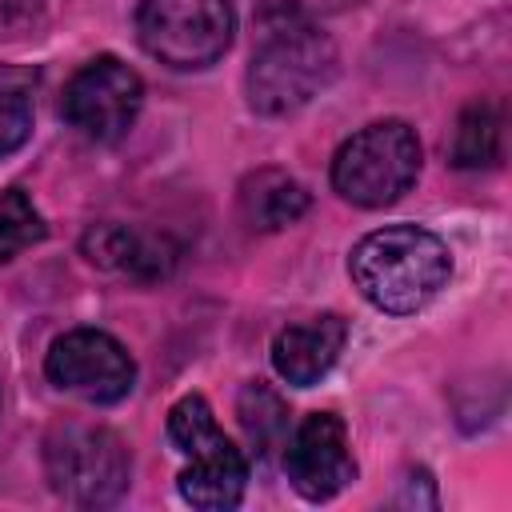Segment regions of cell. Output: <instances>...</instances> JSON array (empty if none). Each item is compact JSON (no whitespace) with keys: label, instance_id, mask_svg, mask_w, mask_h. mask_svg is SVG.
<instances>
[{"label":"cell","instance_id":"ac0fdd59","mask_svg":"<svg viewBox=\"0 0 512 512\" xmlns=\"http://www.w3.org/2000/svg\"><path fill=\"white\" fill-rule=\"evenodd\" d=\"M48 0H0V32H20L28 28Z\"/></svg>","mask_w":512,"mask_h":512},{"label":"cell","instance_id":"30bf717a","mask_svg":"<svg viewBox=\"0 0 512 512\" xmlns=\"http://www.w3.org/2000/svg\"><path fill=\"white\" fill-rule=\"evenodd\" d=\"M344 340H348V324L336 312L288 324L272 340V368L280 372V380H288L296 388H308L320 376H328V368L344 352Z\"/></svg>","mask_w":512,"mask_h":512},{"label":"cell","instance_id":"7a4b0ae2","mask_svg":"<svg viewBox=\"0 0 512 512\" xmlns=\"http://www.w3.org/2000/svg\"><path fill=\"white\" fill-rule=\"evenodd\" d=\"M336 76V44L304 16L264 20L260 44L248 64V104L260 116H288L304 108Z\"/></svg>","mask_w":512,"mask_h":512},{"label":"cell","instance_id":"9a60e30c","mask_svg":"<svg viewBox=\"0 0 512 512\" xmlns=\"http://www.w3.org/2000/svg\"><path fill=\"white\" fill-rule=\"evenodd\" d=\"M44 232H48L44 216L36 212V204L20 188L0 192V260H12L16 252L40 244Z\"/></svg>","mask_w":512,"mask_h":512},{"label":"cell","instance_id":"6da1fadb","mask_svg":"<svg viewBox=\"0 0 512 512\" xmlns=\"http://www.w3.org/2000/svg\"><path fill=\"white\" fill-rule=\"evenodd\" d=\"M348 276L372 308L412 316L440 296L452 276V256L436 232L420 224H388L352 248Z\"/></svg>","mask_w":512,"mask_h":512},{"label":"cell","instance_id":"ba28073f","mask_svg":"<svg viewBox=\"0 0 512 512\" xmlns=\"http://www.w3.org/2000/svg\"><path fill=\"white\" fill-rule=\"evenodd\" d=\"M284 472H288V484L304 500H312V504L332 500L340 488H348L356 480V460H352V448H348L344 420L336 412H312V416H304L288 432Z\"/></svg>","mask_w":512,"mask_h":512},{"label":"cell","instance_id":"7c38bea8","mask_svg":"<svg viewBox=\"0 0 512 512\" xmlns=\"http://www.w3.org/2000/svg\"><path fill=\"white\" fill-rule=\"evenodd\" d=\"M240 216L248 228L256 232H280L288 224H296L308 212V192L296 176L280 172V168H256L240 180Z\"/></svg>","mask_w":512,"mask_h":512},{"label":"cell","instance_id":"5bb4252c","mask_svg":"<svg viewBox=\"0 0 512 512\" xmlns=\"http://www.w3.org/2000/svg\"><path fill=\"white\" fill-rule=\"evenodd\" d=\"M456 168H488L500 156V112L492 104H468L456 120L452 148H448Z\"/></svg>","mask_w":512,"mask_h":512},{"label":"cell","instance_id":"4fadbf2b","mask_svg":"<svg viewBox=\"0 0 512 512\" xmlns=\"http://www.w3.org/2000/svg\"><path fill=\"white\" fill-rule=\"evenodd\" d=\"M236 416H240V428H244V436L252 440V448L260 456L288 444V432H292L288 428V408L268 384H260V380L244 384L240 400H236Z\"/></svg>","mask_w":512,"mask_h":512},{"label":"cell","instance_id":"8fae6325","mask_svg":"<svg viewBox=\"0 0 512 512\" xmlns=\"http://www.w3.org/2000/svg\"><path fill=\"white\" fill-rule=\"evenodd\" d=\"M84 256L96 264V268H112V272H124L132 280H164L172 272V248L164 240H152V236H140L132 232L128 224H92L80 240Z\"/></svg>","mask_w":512,"mask_h":512},{"label":"cell","instance_id":"e0dca14e","mask_svg":"<svg viewBox=\"0 0 512 512\" xmlns=\"http://www.w3.org/2000/svg\"><path fill=\"white\" fill-rule=\"evenodd\" d=\"M32 136V104L20 88L0 92V156L24 148V140Z\"/></svg>","mask_w":512,"mask_h":512},{"label":"cell","instance_id":"5b68a950","mask_svg":"<svg viewBox=\"0 0 512 512\" xmlns=\"http://www.w3.org/2000/svg\"><path fill=\"white\" fill-rule=\"evenodd\" d=\"M236 32L232 0H140L136 40L164 68L192 72L216 64Z\"/></svg>","mask_w":512,"mask_h":512},{"label":"cell","instance_id":"277c9868","mask_svg":"<svg viewBox=\"0 0 512 512\" xmlns=\"http://www.w3.org/2000/svg\"><path fill=\"white\" fill-rule=\"evenodd\" d=\"M44 472L60 500L76 508H108L128 492V444L100 424H60L44 440Z\"/></svg>","mask_w":512,"mask_h":512},{"label":"cell","instance_id":"9c48e42d","mask_svg":"<svg viewBox=\"0 0 512 512\" xmlns=\"http://www.w3.org/2000/svg\"><path fill=\"white\" fill-rule=\"evenodd\" d=\"M176 488L200 512H228L240 504L248 488V456L224 432H216L196 452H188V464L180 468Z\"/></svg>","mask_w":512,"mask_h":512},{"label":"cell","instance_id":"52a82bcc","mask_svg":"<svg viewBox=\"0 0 512 512\" xmlns=\"http://www.w3.org/2000/svg\"><path fill=\"white\" fill-rule=\"evenodd\" d=\"M44 372L56 388H64L88 404H116L136 384V360L128 356V348L116 336H108L100 328L64 332L48 348Z\"/></svg>","mask_w":512,"mask_h":512},{"label":"cell","instance_id":"3957f363","mask_svg":"<svg viewBox=\"0 0 512 512\" xmlns=\"http://www.w3.org/2000/svg\"><path fill=\"white\" fill-rule=\"evenodd\" d=\"M420 176V140L404 120H376L332 156V188L356 208L396 204Z\"/></svg>","mask_w":512,"mask_h":512},{"label":"cell","instance_id":"8992f818","mask_svg":"<svg viewBox=\"0 0 512 512\" xmlns=\"http://www.w3.org/2000/svg\"><path fill=\"white\" fill-rule=\"evenodd\" d=\"M140 104H144L140 76L116 56H96L68 80L60 112L80 136L96 144H112L136 124Z\"/></svg>","mask_w":512,"mask_h":512},{"label":"cell","instance_id":"2e32d148","mask_svg":"<svg viewBox=\"0 0 512 512\" xmlns=\"http://www.w3.org/2000/svg\"><path fill=\"white\" fill-rule=\"evenodd\" d=\"M220 428H216V416H212V404L200 396V392H188L180 396L172 408H168V440L176 444V452H196L204 440H212Z\"/></svg>","mask_w":512,"mask_h":512}]
</instances>
